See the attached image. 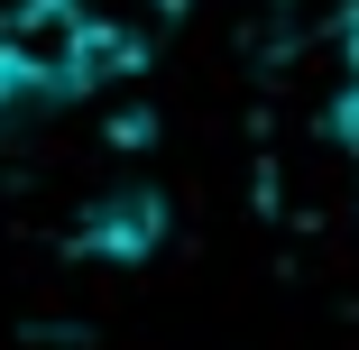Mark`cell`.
Segmentation results:
<instances>
[{"label": "cell", "instance_id": "7a4b0ae2", "mask_svg": "<svg viewBox=\"0 0 359 350\" xmlns=\"http://www.w3.org/2000/svg\"><path fill=\"white\" fill-rule=\"evenodd\" d=\"M74 249H83V258H111V267L157 258V249H166V194H157V184H111V194H93L83 222H74Z\"/></svg>", "mask_w": 359, "mask_h": 350}, {"label": "cell", "instance_id": "6da1fadb", "mask_svg": "<svg viewBox=\"0 0 359 350\" xmlns=\"http://www.w3.org/2000/svg\"><path fill=\"white\" fill-rule=\"evenodd\" d=\"M129 65H138V37H120L102 10H83V0H19L0 19V138L102 93Z\"/></svg>", "mask_w": 359, "mask_h": 350}, {"label": "cell", "instance_id": "3957f363", "mask_svg": "<svg viewBox=\"0 0 359 350\" xmlns=\"http://www.w3.org/2000/svg\"><path fill=\"white\" fill-rule=\"evenodd\" d=\"M332 46H341L350 83H359V0H332Z\"/></svg>", "mask_w": 359, "mask_h": 350}]
</instances>
